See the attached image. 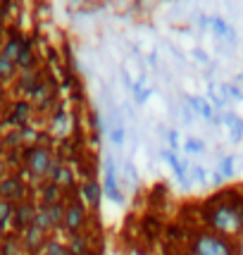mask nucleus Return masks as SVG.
I'll return each mask as SVG.
<instances>
[{
  "label": "nucleus",
  "instance_id": "f257e3e1",
  "mask_svg": "<svg viewBox=\"0 0 243 255\" xmlns=\"http://www.w3.org/2000/svg\"><path fill=\"white\" fill-rule=\"evenodd\" d=\"M243 193H217L212 196L203 208H200V217L203 222L210 227V232L220 234L224 239H239L243 234V220L239 212V203H241Z\"/></svg>",
  "mask_w": 243,
  "mask_h": 255
},
{
  "label": "nucleus",
  "instance_id": "f03ea898",
  "mask_svg": "<svg viewBox=\"0 0 243 255\" xmlns=\"http://www.w3.org/2000/svg\"><path fill=\"white\" fill-rule=\"evenodd\" d=\"M188 255H236V246L210 229H200L188 239Z\"/></svg>",
  "mask_w": 243,
  "mask_h": 255
},
{
  "label": "nucleus",
  "instance_id": "7ed1b4c3",
  "mask_svg": "<svg viewBox=\"0 0 243 255\" xmlns=\"http://www.w3.org/2000/svg\"><path fill=\"white\" fill-rule=\"evenodd\" d=\"M53 165H55V150H53V148L29 145V148L24 150V167H26L31 181H36V184L48 181V174H50Z\"/></svg>",
  "mask_w": 243,
  "mask_h": 255
},
{
  "label": "nucleus",
  "instance_id": "20e7f679",
  "mask_svg": "<svg viewBox=\"0 0 243 255\" xmlns=\"http://www.w3.org/2000/svg\"><path fill=\"white\" fill-rule=\"evenodd\" d=\"M91 217H89V208L84 205V200L79 198V189H74V193L69 191L67 196V205H65V220H62V227L60 232L72 236V234L86 232Z\"/></svg>",
  "mask_w": 243,
  "mask_h": 255
},
{
  "label": "nucleus",
  "instance_id": "39448f33",
  "mask_svg": "<svg viewBox=\"0 0 243 255\" xmlns=\"http://www.w3.org/2000/svg\"><path fill=\"white\" fill-rule=\"evenodd\" d=\"M67 251L69 255H91L96 253L100 248L98 244V229H86V232H79V234H72L67 236Z\"/></svg>",
  "mask_w": 243,
  "mask_h": 255
},
{
  "label": "nucleus",
  "instance_id": "423d86ee",
  "mask_svg": "<svg viewBox=\"0 0 243 255\" xmlns=\"http://www.w3.org/2000/svg\"><path fill=\"white\" fill-rule=\"evenodd\" d=\"M26 198H29V186L22 181L19 174H7L5 179H0V200L17 205Z\"/></svg>",
  "mask_w": 243,
  "mask_h": 255
},
{
  "label": "nucleus",
  "instance_id": "0eeeda50",
  "mask_svg": "<svg viewBox=\"0 0 243 255\" xmlns=\"http://www.w3.org/2000/svg\"><path fill=\"white\" fill-rule=\"evenodd\" d=\"M103 196H108L112 203L122 205L124 203V196H122L120 181H117V167H115V160L110 155L103 160Z\"/></svg>",
  "mask_w": 243,
  "mask_h": 255
},
{
  "label": "nucleus",
  "instance_id": "6e6552de",
  "mask_svg": "<svg viewBox=\"0 0 243 255\" xmlns=\"http://www.w3.org/2000/svg\"><path fill=\"white\" fill-rule=\"evenodd\" d=\"M48 181L57 184L60 189H65V191L79 189V181H77V172H74V167L69 165V162L57 160V157H55V165H53V169H50V174H48Z\"/></svg>",
  "mask_w": 243,
  "mask_h": 255
},
{
  "label": "nucleus",
  "instance_id": "1a4fd4ad",
  "mask_svg": "<svg viewBox=\"0 0 243 255\" xmlns=\"http://www.w3.org/2000/svg\"><path fill=\"white\" fill-rule=\"evenodd\" d=\"M36 212H38V203L36 200L26 198L22 203H17L14 205V215H12V229H14V234H22L24 229H29L33 224Z\"/></svg>",
  "mask_w": 243,
  "mask_h": 255
},
{
  "label": "nucleus",
  "instance_id": "9d476101",
  "mask_svg": "<svg viewBox=\"0 0 243 255\" xmlns=\"http://www.w3.org/2000/svg\"><path fill=\"white\" fill-rule=\"evenodd\" d=\"M79 198L84 200V205H86L91 212H98L100 200H103V186H100L93 177L84 179V181L79 184Z\"/></svg>",
  "mask_w": 243,
  "mask_h": 255
},
{
  "label": "nucleus",
  "instance_id": "9b49d317",
  "mask_svg": "<svg viewBox=\"0 0 243 255\" xmlns=\"http://www.w3.org/2000/svg\"><path fill=\"white\" fill-rule=\"evenodd\" d=\"M19 241H22V251H24V253L36 255V253H41L45 246H48L50 236H48V234H43L41 229H36V227H29V229H24V232L19 234Z\"/></svg>",
  "mask_w": 243,
  "mask_h": 255
},
{
  "label": "nucleus",
  "instance_id": "f8f14e48",
  "mask_svg": "<svg viewBox=\"0 0 243 255\" xmlns=\"http://www.w3.org/2000/svg\"><path fill=\"white\" fill-rule=\"evenodd\" d=\"M50 136L53 138H69L72 136V112L62 110V105L53 112V117H50Z\"/></svg>",
  "mask_w": 243,
  "mask_h": 255
},
{
  "label": "nucleus",
  "instance_id": "ddd939ff",
  "mask_svg": "<svg viewBox=\"0 0 243 255\" xmlns=\"http://www.w3.org/2000/svg\"><path fill=\"white\" fill-rule=\"evenodd\" d=\"M36 191H38V205H41V208L55 205V203H67V196H69V191L60 189L53 181H43Z\"/></svg>",
  "mask_w": 243,
  "mask_h": 255
},
{
  "label": "nucleus",
  "instance_id": "4468645a",
  "mask_svg": "<svg viewBox=\"0 0 243 255\" xmlns=\"http://www.w3.org/2000/svg\"><path fill=\"white\" fill-rule=\"evenodd\" d=\"M36 50H33V41L29 38V36H24L22 41V50H19V55H17V69L19 72H31V69H36Z\"/></svg>",
  "mask_w": 243,
  "mask_h": 255
},
{
  "label": "nucleus",
  "instance_id": "2eb2a0df",
  "mask_svg": "<svg viewBox=\"0 0 243 255\" xmlns=\"http://www.w3.org/2000/svg\"><path fill=\"white\" fill-rule=\"evenodd\" d=\"M184 103L193 110V115H198V117L208 120V122H212V120H215V115H217L215 108L210 105V100H205L203 96H184Z\"/></svg>",
  "mask_w": 243,
  "mask_h": 255
},
{
  "label": "nucleus",
  "instance_id": "dca6fc26",
  "mask_svg": "<svg viewBox=\"0 0 243 255\" xmlns=\"http://www.w3.org/2000/svg\"><path fill=\"white\" fill-rule=\"evenodd\" d=\"M43 81V77L31 69V72H19L17 79H14V86H17V93H22V96H31V91L38 86Z\"/></svg>",
  "mask_w": 243,
  "mask_h": 255
},
{
  "label": "nucleus",
  "instance_id": "f3484780",
  "mask_svg": "<svg viewBox=\"0 0 243 255\" xmlns=\"http://www.w3.org/2000/svg\"><path fill=\"white\" fill-rule=\"evenodd\" d=\"M33 108L29 100H17L14 105H12V117H10V122L14 124V127H26V124L31 122V117H33Z\"/></svg>",
  "mask_w": 243,
  "mask_h": 255
},
{
  "label": "nucleus",
  "instance_id": "a211bd4d",
  "mask_svg": "<svg viewBox=\"0 0 243 255\" xmlns=\"http://www.w3.org/2000/svg\"><path fill=\"white\" fill-rule=\"evenodd\" d=\"M22 241L19 234H5L0 239V255H22Z\"/></svg>",
  "mask_w": 243,
  "mask_h": 255
},
{
  "label": "nucleus",
  "instance_id": "6ab92c4d",
  "mask_svg": "<svg viewBox=\"0 0 243 255\" xmlns=\"http://www.w3.org/2000/svg\"><path fill=\"white\" fill-rule=\"evenodd\" d=\"M22 41H24V36H10V38L2 43L0 53L7 57V60L17 62V55H19V50H22Z\"/></svg>",
  "mask_w": 243,
  "mask_h": 255
},
{
  "label": "nucleus",
  "instance_id": "aec40b11",
  "mask_svg": "<svg viewBox=\"0 0 243 255\" xmlns=\"http://www.w3.org/2000/svg\"><path fill=\"white\" fill-rule=\"evenodd\" d=\"M17 74H19L17 65L0 53V81H14V79H17Z\"/></svg>",
  "mask_w": 243,
  "mask_h": 255
},
{
  "label": "nucleus",
  "instance_id": "412c9836",
  "mask_svg": "<svg viewBox=\"0 0 243 255\" xmlns=\"http://www.w3.org/2000/svg\"><path fill=\"white\" fill-rule=\"evenodd\" d=\"M65 205H67V203L45 205V212H48L50 222H53V227H55V232H60V227H62V220H65Z\"/></svg>",
  "mask_w": 243,
  "mask_h": 255
},
{
  "label": "nucleus",
  "instance_id": "4be33fe9",
  "mask_svg": "<svg viewBox=\"0 0 243 255\" xmlns=\"http://www.w3.org/2000/svg\"><path fill=\"white\" fill-rule=\"evenodd\" d=\"M210 29L215 31V36H220V38H227V36H229V31H232V26L224 22V17H220V14H215V17H212Z\"/></svg>",
  "mask_w": 243,
  "mask_h": 255
},
{
  "label": "nucleus",
  "instance_id": "5701e85b",
  "mask_svg": "<svg viewBox=\"0 0 243 255\" xmlns=\"http://www.w3.org/2000/svg\"><path fill=\"white\" fill-rule=\"evenodd\" d=\"M188 177H191V181H196V184H208V181H210V172L203 165H191Z\"/></svg>",
  "mask_w": 243,
  "mask_h": 255
},
{
  "label": "nucleus",
  "instance_id": "b1692460",
  "mask_svg": "<svg viewBox=\"0 0 243 255\" xmlns=\"http://www.w3.org/2000/svg\"><path fill=\"white\" fill-rule=\"evenodd\" d=\"M217 172H222L224 177L229 179V177L234 174V172H236V157H234L232 153L222 155V157H220V169H217Z\"/></svg>",
  "mask_w": 243,
  "mask_h": 255
},
{
  "label": "nucleus",
  "instance_id": "393cba45",
  "mask_svg": "<svg viewBox=\"0 0 243 255\" xmlns=\"http://www.w3.org/2000/svg\"><path fill=\"white\" fill-rule=\"evenodd\" d=\"M184 150L191 153V155H203L205 153V141H200L196 136H188L186 141H184Z\"/></svg>",
  "mask_w": 243,
  "mask_h": 255
},
{
  "label": "nucleus",
  "instance_id": "a878e982",
  "mask_svg": "<svg viewBox=\"0 0 243 255\" xmlns=\"http://www.w3.org/2000/svg\"><path fill=\"white\" fill-rule=\"evenodd\" d=\"M12 215H14V205L7 200H0V227H10L12 224Z\"/></svg>",
  "mask_w": 243,
  "mask_h": 255
},
{
  "label": "nucleus",
  "instance_id": "bb28decb",
  "mask_svg": "<svg viewBox=\"0 0 243 255\" xmlns=\"http://www.w3.org/2000/svg\"><path fill=\"white\" fill-rule=\"evenodd\" d=\"M131 93H133V100H136L138 105H143L145 100L150 98V93H153V91H150V89H143V77H141L138 81H136V84H133Z\"/></svg>",
  "mask_w": 243,
  "mask_h": 255
},
{
  "label": "nucleus",
  "instance_id": "cd10ccee",
  "mask_svg": "<svg viewBox=\"0 0 243 255\" xmlns=\"http://www.w3.org/2000/svg\"><path fill=\"white\" fill-rule=\"evenodd\" d=\"M41 255H69V251H67V246L62 244V241L50 239V241H48V246L41 251Z\"/></svg>",
  "mask_w": 243,
  "mask_h": 255
},
{
  "label": "nucleus",
  "instance_id": "c85d7f7f",
  "mask_svg": "<svg viewBox=\"0 0 243 255\" xmlns=\"http://www.w3.org/2000/svg\"><path fill=\"white\" fill-rule=\"evenodd\" d=\"M124 138H126V129H124V124L108 129V141H110L112 145H122L124 143Z\"/></svg>",
  "mask_w": 243,
  "mask_h": 255
},
{
  "label": "nucleus",
  "instance_id": "c756f323",
  "mask_svg": "<svg viewBox=\"0 0 243 255\" xmlns=\"http://www.w3.org/2000/svg\"><path fill=\"white\" fill-rule=\"evenodd\" d=\"M222 91H224V96L232 100H243V91L236 86V84H232V81H224L222 84Z\"/></svg>",
  "mask_w": 243,
  "mask_h": 255
},
{
  "label": "nucleus",
  "instance_id": "7c9ffc66",
  "mask_svg": "<svg viewBox=\"0 0 243 255\" xmlns=\"http://www.w3.org/2000/svg\"><path fill=\"white\" fill-rule=\"evenodd\" d=\"M165 141L169 143V148H172V150H177L179 143H181V138H179V131H177V129H165Z\"/></svg>",
  "mask_w": 243,
  "mask_h": 255
},
{
  "label": "nucleus",
  "instance_id": "2f4dec72",
  "mask_svg": "<svg viewBox=\"0 0 243 255\" xmlns=\"http://www.w3.org/2000/svg\"><path fill=\"white\" fill-rule=\"evenodd\" d=\"M122 172H124V177H126V181H131V184H136L138 181V172H136V167L126 160L124 165H122Z\"/></svg>",
  "mask_w": 243,
  "mask_h": 255
},
{
  "label": "nucleus",
  "instance_id": "473e14b6",
  "mask_svg": "<svg viewBox=\"0 0 243 255\" xmlns=\"http://www.w3.org/2000/svg\"><path fill=\"white\" fill-rule=\"evenodd\" d=\"M177 112H179V120H181V122H186V124H191V122H193V117H196V115H193V110L188 108L186 103H181Z\"/></svg>",
  "mask_w": 243,
  "mask_h": 255
},
{
  "label": "nucleus",
  "instance_id": "72a5a7b5",
  "mask_svg": "<svg viewBox=\"0 0 243 255\" xmlns=\"http://www.w3.org/2000/svg\"><path fill=\"white\" fill-rule=\"evenodd\" d=\"M241 138H243V120L236 124V127L229 129V141H232V143H239Z\"/></svg>",
  "mask_w": 243,
  "mask_h": 255
},
{
  "label": "nucleus",
  "instance_id": "f704fd0d",
  "mask_svg": "<svg viewBox=\"0 0 243 255\" xmlns=\"http://www.w3.org/2000/svg\"><path fill=\"white\" fill-rule=\"evenodd\" d=\"M165 234L172 239V241H179V239H184V236H186V232H184L181 227H167Z\"/></svg>",
  "mask_w": 243,
  "mask_h": 255
},
{
  "label": "nucleus",
  "instance_id": "c9c22d12",
  "mask_svg": "<svg viewBox=\"0 0 243 255\" xmlns=\"http://www.w3.org/2000/svg\"><path fill=\"white\" fill-rule=\"evenodd\" d=\"M191 55H193V60H196V62H200V65H208V60H210V57H208V53H205V50H200V48H196Z\"/></svg>",
  "mask_w": 243,
  "mask_h": 255
},
{
  "label": "nucleus",
  "instance_id": "e433bc0d",
  "mask_svg": "<svg viewBox=\"0 0 243 255\" xmlns=\"http://www.w3.org/2000/svg\"><path fill=\"white\" fill-rule=\"evenodd\" d=\"M210 181L215 186H222V184H227V177L222 172H210Z\"/></svg>",
  "mask_w": 243,
  "mask_h": 255
},
{
  "label": "nucleus",
  "instance_id": "4c0bfd02",
  "mask_svg": "<svg viewBox=\"0 0 243 255\" xmlns=\"http://www.w3.org/2000/svg\"><path fill=\"white\" fill-rule=\"evenodd\" d=\"M145 62H148L150 67H157V55H155V53H150V55L145 57Z\"/></svg>",
  "mask_w": 243,
  "mask_h": 255
},
{
  "label": "nucleus",
  "instance_id": "58836bf2",
  "mask_svg": "<svg viewBox=\"0 0 243 255\" xmlns=\"http://www.w3.org/2000/svg\"><path fill=\"white\" fill-rule=\"evenodd\" d=\"M236 255H243V234L239 236V244H236Z\"/></svg>",
  "mask_w": 243,
  "mask_h": 255
},
{
  "label": "nucleus",
  "instance_id": "ea45409f",
  "mask_svg": "<svg viewBox=\"0 0 243 255\" xmlns=\"http://www.w3.org/2000/svg\"><path fill=\"white\" fill-rule=\"evenodd\" d=\"M239 212H241V220H243V196H241V203H239Z\"/></svg>",
  "mask_w": 243,
  "mask_h": 255
},
{
  "label": "nucleus",
  "instance_id": "a19ab883",
  "mask_svg": "<svg viewBox=\"0 0 243 255\" xmlns=\"http://www.w3.org/2000/svg\"><path fill=\"white\" fill-rule=\"evenodd\" d=\"M239 81H241V84H243V74H239Z\"/></svg>",
  "mask_w": 243,
  "mask_h": 255
}]
</instances>
